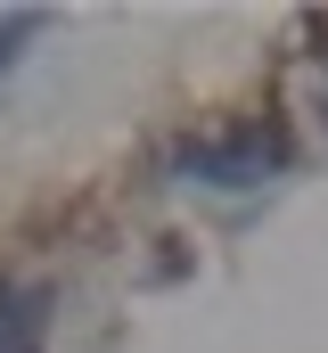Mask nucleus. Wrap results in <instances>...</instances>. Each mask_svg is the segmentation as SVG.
Instances as JSON below:
<instances>
[{
	"instance_id": "obj_1",
	"label": "nucleus",
	"mask_w": 328,
	"mask_h": 353,
	"mask_svg": "<svg viewBox=\"0 0 328 353\" xmlns=\"http://www.w3.org/2000/svg\"><path fill=\"white\" fill-rule=\"evenodd\" d=\"M181 181H214V189H254L263 173H279V140L271 132H238V140H197L181 148Z\"/></svg>"
},
{
	"instance_id": "obj_2",
	"label": "nucleus",
	"mask_w": 328,
	"mask_h": 353,
	"mask_svg": "<svg viewBox=\"0 0 328 353\" xmlns=\"http://www.w3.org/2000/svg\"><path fill=\"white\" fill-rule=\"evenodd\" d=\"M41 25H50V17H41V8H17V17H0V74H8V66H17V58H25V41H33V33H41Z\"/></svg>"
}]
</instances>
